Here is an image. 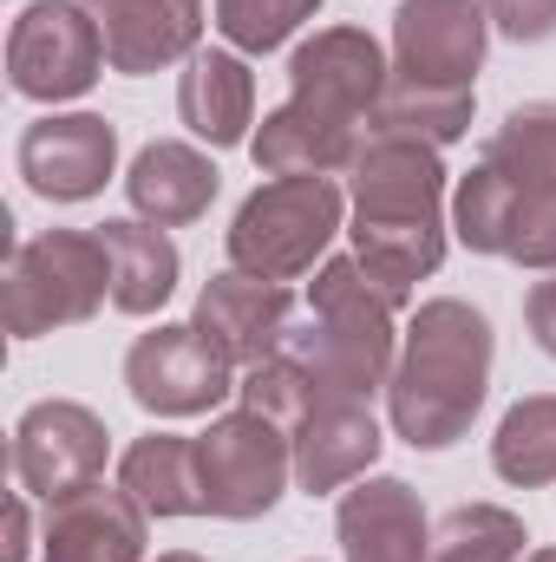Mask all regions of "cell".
Returning a JSON list of instances; mask_svg holds the SVG:
<instances>
[{
    "instance_id": "cell-1",
    "label": "cell",
    "mask_w": 556,
    "mask_h": 562,
    "mask_svg": "<svg viewBox=\"0 0 556 562\" xmlns=\"http://www.w3.org/2000/svg\"><path fill=\"white\" fill-rule=\"evenodd\" d=\"M393 59L367 26H321L288 53V99L256 125L249 157L269 177H341L354 170Z\"/></svg>"
},
{
    "instance_id": "cell-2",
    "label": "cell",
    "mask_w": 556,
    "mask_h": 562,
    "mask_svg": "<svg viewBox=\"0 0 556 562\" xmlns=\"http://www.w3.org/2000/svg\"><path fill=\"white\" fill-rule=\"evenodd\" d=\"M347 190H354V216H347L354 262L407 307L419 281L445 262V229H452L438 144L367 132L354 170H347Z\"/></svg>"
},
{
    "instance_id": "cell-3",
    "label": "cell",
    "mask_w": 556,
    "mask_h": 562,
    "mask_svg": "<svg viewBox=\"0 0 556 562\" xmlns=\"http://www.w3.org/2000/svg\"><path fill=\"white\" fill-rule=\"evenodd\" d=\"M491 353H498L491 321L471 301H458V294L419 301L407 334H400L393 380H387V419H393V431L413 451L458 445L471 431V419L485 413Z\"/></svg>"
},
{
    "instance_id": "cell-4",
    "label": "cell",
    "mask_w": 556,
    "mask_h": 562,
    "mask_svg": "<svg viewBox=\"0 0 556 562\" xmlns=\"http://www.w3.org/2000/svg\"><path fill=\"white\" fill-rule=\"evenodd\" d=\"M400 301L367 276L354 256L321 262V276L308 288V321L288 334V360L308 373L314 393L327 400H374L393 380L400 360V327H393Z\"/></svg>"
},
{
    "instance_id": "cell-5",
    "label": "cell",
    "mask_w": 556,
    "mask_h": 562,
    "mask_svg": "<svg viewBox=\"0 0 556 562\" xmlns=\"http://www.w3.org/2000/svg\"><path fill=\"white\" fill-rule=\"evenodd\" d=\"M341 216H347V196L334 177H269L243 196L223 249H230V269L263 281H294L308 276L327 243L341 236Z\"/></svg>"
},
{
    "instance_id": "cell-6",
    "label": "cell",
    "mask_w": 556,
    "mask_h": 562,
    "mask_svg": "<svg viewBox=\"0 0 556 562\" xmlns=\"http://www.w3.org/2000/svg\"><path fill=\"white\" fill-rule=\"evenodd\" d=\"M112 301V249L99 229H46L7 262V334L40 340L53 327H79Z\"/></svg>"
},
{
    "instance_id": "cell-7",
    "label": "cell",
    "mask_w": 556,
    "mask_h": 562,
    "mask_svg": "<svg viewBox=\"0 0 556 562\" xmlns=\"http://www.w3.org/2000/svg\"><path fill=\"white\" fill-rule=\"evenodd\" d=\"M452 236L471 256H498L518 269H556V183H524L498 164H471L452 190Z\"/></svg>"
},
{
    "instance_id": "cell-8",
    "label": "cell",
    "mask_w": 556,
    "mask_h": 562,
    "mask_svg": "<svg viewBox=\"0 0 556 562\" xmlns=\"http://www.w3.org/2000/svg\"><path fill=\"white\" fill-rule=\"evenodd\" d=\"M197 471H203V504L210 517L230 524H256L269 517L294 477V445L288 425H276L256 406H236L223 419H210V431L197 438Z\"/></svg>"
},
{
    "instance_id": "cell-9",
    "label": "cell",
    "mask_w": 556,
    "mask_h": 562,
    "mask_svg": "<svg viewBox=\"0 0 556 562\" xmlns=\"http://www.w3.org/2000/svg\"><path fill=\"white\" fill-rule=\"evenodd\" d=\"M105 33L86 0H26L20 20L7 26V86L20 99L59 105L99 86L105 72Z\"/></svg>"
},
{
    "instance_id": "cell-10",
    "label": "cell",
    "mask_w": 556,
    "mask_h": 562,
    "mask_svg": "<svg viewBox=\"0 0 556 562\" xmlns=\"http://www.w3.org/2000/svg\"><path fill=\"white\" fill-rule=\"evenodd\" d=\"M105 458H112V431L79 400H40L13 425V484L33 504H59L73 491L99 484Z\"/></svg>"
},
{
    "instance_id": "cell-11",
    "label": "cell",
    "mask_w": 556,
    "mask_h": 562,
    "mask_svg": "<svg viewBox=\"0 0 556 562\" xmlns=\"http://www.w3.org/2000/svg\"><path fill=\"white\" fill-rule=\"evenodd\" d=\"M125 393L151 419H197L216 413L236 393V367L184 321V327H151L125 353Z\"/></svg>"
},
{
    "instance_id": "cell-12",
    "label": "cell",
    "mask_w": 556,
    "mask_h": 562,
    "mask_svg": "<svg viewBox=\"0 0 556 562\" xmlns=\"http://www.w3.org/2000/svg\"><path fill=\"white\" fill-rule=\"evenodd\" d=\"M491 20L478 0H400L393 13V86L471 92Z\"/></svg>"
},
{
    "instance_id": "cell-13",
    "label": "cell",
    "mask_w": 556,
    "mask_h": 562,
    "mask_svg": "<svg viewBox=\"0 0 556 562\" xmlns=\"http://www.w3.org/2000/svg\"><path fill=\"white\" fill-rule=\"evenodd\" d=\"M190 327L236 367H263L276 360L294 334V294L288 281H263V276H243V269H223L197 288V307H190Z\"/></svg>"
},
{
    "instance_id": "cell-14",
    "label": "cell",
    "mask_w": 556,
    "mask_h": 562,
    "mask_svg": "<svg viewBox=\"0 0 556 562\" xmlns=\"http://www.w3.org/2000/svg\"><path fill=\"white\" fill-rule=\"evenodd\" d=\"M119 170V125L99 112H46L20 132V177L46 203H86Z\"/></svg>"
},
{
    "instance_id": "cell-15",
    "label": "cell",
    "mask_w": 556,
    "mask_h": 562,
    "mask_svg": "<svg viewBox=\"0 0 556 562\" xmlns=\"http://www.w3.org/2000/svg\"><path fill=\"white\" fill-rule=\"evenodd\" d=\"M288 445H294V484L308 497L360 484L374 471V458H380L374 400H314L301 419L288 425Z\"/></svg>"
},
{
    "instance_id": "cell-16",
    "label": "cell",
    "mask_w": 556,
    "mask_h": 562,
    "mask_svg": "<svg viewBox=\"0 0 556 562\" xmlns=\"http://www.w3.org/2000/svg\"><path fill=\"white\" fill-rule=\"evenodd\" d=\"M347 562H432V524L407 477H360L334 510Z\"/></svg>"
},
{
    "instance_id": "cell-17",
    "label": "cell",
    "mask_w": 556,
    "mask_h": 562,
    "mask_svg": "<svg viewBox=\"0 0 556 562\" xmlns=\"http://www.w3.org/2000/svg\"><path fill=\"white\" fill-rule=\"evenodd\" d=\"M40 562H144V510L132 504V491L86 484L46 504Z\"/></svg>"
},
{
    "instance_id": "cell-18",
    "label": "cell",
    "mask_w": 556,
    "mask_h": 562,
    "mask_svg": "<svg viewBox=\"0 0 556 562\" xmlns=\"http://www.w3.org/2000/svg\"><path fill=\"white\" fill-rule=\"evenodd\" d=\"M99 33H105V59L112 72L144 79L164 72L177 59H197V33H203V0H86Z\"/></svg>"
},
{
    "instance_id": "cell-19",
    "label": "cell",
    "mask_w": 556,
    "mask_h": 562,
    "mask_svg": "<svg viewBox=\"0 0 556 562\" xmlns=\"http://www.w3.org/2000/svg\"><path fill=\"white\" fill-rule=\"evenodd\" d=\"M177 119L210 144V150H236L256 132V72L243 66V53H223V46H203L184 79H177Z\"/></svg>"
},
{
    "instance_id": "cell-20",
    "label": "cell",
    "mask_w": 556,
    "mask_h": 562,
    "mask_svg": "<svg viewBox=\"0 0 556 562\" xmlns=\"http://www.w3.org/2000/svg\"><path fill=\"white\" fill-rule=\"evenodd\" d=\"M216 190H223V170H216L197 144H184V138L144 144L138 157H132V177H125L132 210H138L144 223H157V229H184V223H197V216L216 203Z\"/></svg>"
},
{
    "instance_id": "cell-21",
    "label": "cell",
    "mask_w": 556,
    "mask_h": 562,
    "mask_svg": "<svg viewBox=\"0 0 556 562\" xmlns=\"http://www.w3.org/2000/svg\"><path fill=\"white\" fill-rule=\"evenodd\" d=\"M119 491H132L144 517H203V471H197V438L177 431H144L119 458Z\"/></svg>"
},
{
    "instance_id": "cell-22",
    "label": "cell",
    "mask_w": 556,
    "mask_h": 562,
    "mask_svg": "<svg viewBox=\"0 0 556 562\" xmlns=\"http://www.w3.org/2000/svg\"><path fill=\"white\" fill-rule=\"evenodd\" d=\"M99 236L112 249V307L138 314V321L157 314L177 294V276H184L177 243L157 223H144V216H112V223H99Z\"/></svg>"
},
{
    "instance_id": "cell-23",
    "label": "cell",
    "mask_w": 556,
    "mask_h": 562,
    "mask_svg": "<svg viewBox=\"0 0 556 562\" xmlns=\"http://www.w3.org/2000/svg\"><path fill=\"white\" fill-rule=\"evenodd\" d=\"M491 471H498L504 484H518V491L556 484V393H531V400H518V406L498 419Z\"/></svg>"
},
{
    "instance_id": "cell-24",
    "label": "cell",
    "mask_w": 556,
    "mask_h": 562,
    "mask_svg": "<svg viewBox=\"0 0 556 562\" xmlns=\"http://www.w3.org/2000/svg\"><path fill=\"white\" fill-rule=\"evenodd\" d=\"M524 517L504 504H458L432 524V562H524Z\"/></svg>"
},
{
    "instance_id": "cell-25",
    "label": "cell",
    "mask_w": 556,
    "mask_h": 562,
    "mask_svg": "<svg viewBox=\"0 0 556 562\" xmlns=\"http://www.w3.org/2000/svg\"><path fill=\"white\" fill-rule=\"evenodd\" d=\"M471 92H432V86H393L387 79V99L374 112V132H400V138L419 144H458L471 132Z\"/></svg>"
},
{
    "instance_id": "cell-26",
    "label": "cell",
    "mask_w": 556,
    "mask_h": 562,
    "mask_svg": "<svg viewBox=\"0 0 556 562\" xmlns=\"http://www.w3.org/2000/svg\"><path fill=\"white\" fill-rule=\"evenodd\" d=\"M314 13H321V0H216V26L236 53H276Z\"/></svg>"
},
{
    "instance_id": "cell-27",
    "label": "cell",
    "mask_w": 556,
    "mask_h": 562,
    "mask_svg": "<svg viewBox=\"0 0 556 562\" xmlns=\"http://www.w3.org/2000/svg\"><path fill=\"white\" fill-rule=\"evenodd\" d=\"M478 7H485L491 33H504L518 46H537L556 33V0H478Z\"/></svg>"
},
{
    "instance_id": "cell-28",
    "label": "cell",
    "mask_w": 556,
    "mask_h": 562,
    "mask_svg": "<svg viewBox=\"0 0 556 562\" xmlns=\"http://www.w3.org/2000/svg\"><path fill=\"white\" fill-rule=\"evenodd\" d=\"M524 321H531L537 347L556 360V269H551V281H537V288H531V301H524Z\"/></svg>"
},
{
    "instance_id": "cell-29",
    "label": "cell",
    "mask_w": 556,
    "mask_h": 562,
    "mask_svg": "<svg viewBox=\"0 0 556 562\" xmlns=\"http://www.w3.org/2000/svg\"><path fill=\"white\" fill-rule=\"evenodd\" d=\"M33 557V510H26V491L7 504V562H26Z\"/></svg>"
},
{
    "instance_id": "cell-30",
    "label": "cell",
    "mask_w": 556,
    "mask_h": 562,
    "mask_svg": "<svg viewBox=\"0 0 556 562\" xmlns=\"http://www.w3.org/2000/svg\"><path fill=\"white\" fill-rule=\"evenodd\" d=\"M157 562H210V557H190V550H164Z\"/></svg>"
},
{
    "instance_id": "cell-31",
    "label": "cell",
    "mask_w": 556,
    "mask_h": 562,
    "mask_svg": "<svg viewBox=\"0 0 556 562\" xmlns=\"http://www.w3.org/2000/svg\"><path fill=\"white\" fill-rule=\"evenodd\" d=\"M524 562H556V550H531V557H524Z\"/></svg>"
},
{
    "instance_id": "cell-32",
    "label": "cell",
    "mask_w": 556,
    "mask_h": 562,
    "mask_svg": "<svg viewBox=\"0 0 556 562\" xmlns=\"http://www.w3.org/2000/svg\"><path fill=\"white\" fill-rule=\"evenodd\" d=\"M314 562H321V557H314Z\"/></svg>"
}]
</instances>
